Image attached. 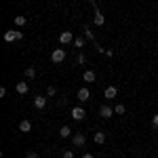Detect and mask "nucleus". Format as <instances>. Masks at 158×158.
Segmentation results:
<instances>
[{
    "label": "nucleus",
    "mask_w": 158,
    "mask_h": 158,
    "mask_svg": "<svg viewBox=\"0 0 158 158\" xmlns=\"http://www.w3.org/2000/svg\"><path fill=\"white\" fill-rule=\"evenodd\" d=\"M34 106H36L38 110H42L47 106V97H44V95H36V97H34Z\"/></svg>",
    "instance_id": "10"
},
{
    "label": "nucleus",
    "mask_w": 158,
    "mask_h": 158,
    "mask_svg": "<svg viewBox=\"0 0 158 158\" xmlns=\"http://www.w3.org/2000/svg\"><path fill=\"white\" fill-rule=\"evenodd\" d=\"M82 80H85V82H89V85H91V82H95V80H97V74L93 72V70H86V72L82 74Z\"/></svg>",
    "instance_id": "7"
},
{
    "label": "nucleus",
    "mask_w": 158,
    "mask_h": 158,
    "mask_svg": "<svg viewBox=\"0 0 158 158\" xmlns=\"http://www.w3.org/2000/svg\"><path fill=\"white\" fill-rule=\"evenodd\" d=\"M82 158H93V154H85V156H82Z\"/></svg>",
    "instance_id": "26"
},
{
    "label": "nucleus",
    "mask_w": 158,
    "mask_h": 158,
    "mask_svg": "<svg viewBox=\"0 0 158 158\" xmlns=\"http://www.w3.org/2000/svg\"><path fill=\"white\" fill-rule=\"evenodd\" d=\"M25 158H38V154H36V152H27V156H25Z\"/></svg>",
    "instance_id": "25"
},
{
    "label": "nucleus",
    "mask_w": 158,
    "mask_h": 158,
    "mask_svg": "<svg viewBox=\"0 0 158 158\" xmlns=\"http://www.w3.org/2000/svg\"><path fill=\"white\" fill-rule=\"evenodd\" d=\"M93 139H95L97 146H101V143H106V133H103V131H95V137H93Z\"/></svg>",
    "instance_id": "13"
},
{
    "label": "nucleus",
    "mask_w": 158,
    "mask_h": 158,
    "mask_svg": "<svg viewBox=\"0 0 158 158\" xmlns=\"http://www.w3.org/2000/svg\"><path fill=\"white\" fill-rule=\"evenodd\" d=\"M74 47H85V36L74 38Z\"/></svg>",
    "instance_id": "19"
},
{
    "label": "nucleus",
    "mask_w": 158,
    "mask_h": 158,
    "mask_svg": "<svg viewBox=\"0 0 158 158\" xmlns=\"http://www.w3.org/2000/svg\"><path fill=\"white\" fill-rule=\"evenodd\" d=\"M63 59H65V51L63 49H55L51 53V61L53 63H63Z\"/></svg>",
    "instance_id": "2"
},
{
    "label": "nucleus",
    "mask_w": 158,
    "mask_h": 158,
    "mask_svg": "<svg viewBox=\"0 0 158 158\" xmlns=\"http://www.w3.org/2000/svg\"><path fill=\"white\" fill-rule=\"evenodd\" d=\"M17 93H19V95H25V93H27V82H25V80L17 82Z\"/></svg>",
    "instance_id": "15"
},
{
    "label": "nucleus",
    "mask_w": 158,
    "mask_h": 158,
    "mask_svg": "<svg viewBox=\"0 0 158 158\" xmlns=\"http://www.w3.org/2000/svg\"><path fill=\"white\" fill-rule=\"evenodd\" d=\"M114 112H116V114H118V116H122V114H124V112H127V108H124V106H122V103H118V106H116V108H114Z\"/></svg>",
    "instance_id": "20"
},
{
    "label": "nucleus",
    "mask_w": 158,
    "mask_h": 158,
    "mask_svg": "<svg viewBox=\"0 0 158 158\" xmlns=\"http://www.w3.org/2000/svg\"><path fill=\"white\" fill-rule=\"evenodd\" d=\"M59 42L61 44H70V42H74V34L70 32V30H63L59 34Z\"/></svg>",
    "instance_id": "3"
},
{
    "label": "nucleus",
    "mask_w": 158,
    "mask_h": 158,
    "mask_svg": "<svg viewBox=\"0 0 158 158\" xmlns=\"http://www.w3.org/2000/svg\"><path fill=\"white\" fill-rule=\"evenodd\" d=\"M25 76H27L30 80H34V78H36V68H32V65H30V68L25 70Z\"/></svg>",
    "instance_id": "18"
},
{
    "label": "nucleus",
    "mask_w": 158,
    "mask_h": 158,
    "mask_svg": "<svg viewBox=\"0 0 158 158\" xmlns=\"http://www.w3.org/2000/svg\"><path fill=\"white\" fill-rule=\"evenodd\" d=\"M76 63H80V65H85V63H86V57L82 55V53H80L78 57H76Z\"/></svg>",
    "instance_id": "21"
},
{
    "label": "nucleus",
    "mask_w": 158,
    "mask_h": 158,
    "mask_svg": "<svg viewBox=\"0 0 158 158\" xmlns=\"http://www.w3.org/2000/svg\"><path fill=\"white\" fill-rule=\"evenodd\" d=\"M93 23L97 25V27H101V25L106 23V17H103V13L99 11V9H95V15H93Z\"/></svg>",
    "instance_id": "4"
},
{
    "label": "nucleus",
    "mask_w": 158,
    "mask_h": 158,
    "mask_svg": "<svg viewBox=\"0 0 158 158\" xmlns=\"http://www.w3.org/2000/svg\"><path fill=\"white\" fill-rule=\"evenodd\" d=\"M55 93H57V89H55V86H49V89H47V95H49V97H53Z\"/></svg>",
    "instance_id": "22"
},
{
    "label": "nucleus",
    "mask_w": 158,
    "mask_h": 158,
    "mask_svg": "<svg viewBox=\"0 0 158 158\" xmlns=\"http://www.w3.org/2000/svg\"><path fill=\"white\" fill-rule=\"evenodd\" d=\"M85 38H89V40H93V42H97V40H95V36H93V30H91L89 25H85Z\"/></svg>",
    "instance_id": "17"
},
{
    "label": "nucleus",
    "mask_w": 158,
    "mask_h": 158,
    "mask_svg": "<svg viewBox=\"0 0 158 158\" xmlns=\"http://www.w3.org/2000/svg\"><path fill=\"white\" fill-rule=\"evenodd\" d=\"M63 158H74V152L72 150H65V152H63Z\"/></svg>",
    "instance_id": "24"
},
{
    "label": "nucleus",
    "mask_w": 158,
    "mask_h": 158,
    "mask_svg": "<svg viewBox=\"0 0 158 158\" xmlns=\"http://www.w3.org/2000/svg\"><path fill=\"white\" fill-rule=\"evenodd\" d=\"M72 143H74L76 148H78V146H85V143H86V137H85L82 133H74V135H72Z\"/></svg>",
    "instance_id": "6"
},
{
    "label": "nucleus",
    "mask_w": 158,
    "mask_h": 158,
    "mask_svg": "<svg viewBox=\"0 0 158 158\" xmlns=\"http://www.w3.org/2000/svg\"><path fill=\"white\" fill-rule=\"evenodd\" d=\"M114 114H116V112L110 108V106H101V108H99V116H101V118H112Z\"/></svg>",
    "instance_id": "5"
},
{
    "label": "nucleus",
    "mask_w": 158,
    "mask_h": 158,
    "mask_svg": "<svg viewBox=\"0 0 158 158\" xmlns=\"http://www.w3.org/2000/svg\"><path fill=\"white\" fill-rule=\"evenodd\" d=\"M152 127L158 131V114H154V118H152Z\"/></svg>",
    "instance_id": "23"
},
{
    "label": "nucleus",
    "mask_w": 158,
    "mask_h": 158,
    "mask_svg": "<svg viewBox=\"0 0 158 158\" xmlns=\"http://www.w3.org/2000/svg\"><path fill=\"white\" fill-rule=\"evenodd\" d=\"M86 2H91V4H95V0H86Z\"/></svg>",
    "instance_id": "27"
},
{
    "label": "nucleus",
    "mask_w": 158,
    "mask_h": 158,
    "mask_svg": "<svg viewBox=\"0 0 158 158\" xmlns=\"http://www.w3.org/2000/svg\"><path fill=\"white\" fill-rule=\"evenodd\" d=\"M21 38H23V32H21V30H6V32H4V40H6V42L21 40Z\"/></svg>",
    "instance_id": "1"
},
{
    "label": "nucleus",
    "mask_w": 158,
    "mask_h": 158,
    "mask_svg": "<svg viewBox=\"0 0 158 158\" xmlns=\"http://www.w3.org/2000/svg\"><path fill=\"white\" fill-rule=\"evenodd\" d=\"M103 95H106V99H114L116 95H118V89H116V86H108Z\"/></svg>",
    "instance_id": "11"
},
{
    "label": "nucleus",
    "mask_w": 158,
    "mask_h": 158,
    "mask_svg": "<svg viewBox=\"0 0 158 158\" xmlns=\"http://www.w3.org/2000/svg\"><path fill=\"white\" fill-rule=\"evenodd\" d=\"M25 23H27V17H23V15H17V17H15V25H17V27H23Z\"/></svg>",
    "instance_id": "16"
},
{
    "label": "nucleus",
    "mask_w": 158,
    "mask_h": 158,
    "mask_svg": "<svg viewBox=\"0 0 158 158\" xmlns=\"http://www.w3.org/2000/svg\"><path fill=\"white\" fill-rule=\"evenodd\" d=\"M85 116H86V112L82 108H74L72 110V118L74 120H85Z\"/></svg>",
    "instance_id": "8"
},
{
    "label": "nucleus",
    "mask_w": 158,
    "mask_h": 158,
    "mask_svg": "<svg viewBox=\"0 0 158 158\" xmlns=\"http://www.w3.org/2000/svg\"><path fill=\"white\" fill-rule=\"evenodd\" d=\"M72 135H74L72 129H70V127H65V124L59 129V137H72Z\"/></svg>",
    "instance_id": "14"
},
{
    "label": "nucleus",
    "mask_w": 158,
    "mask_h": 158,
    "mask_svg": "<svg viewBox=\"0 0 158 158\" xmlns=\"http://www.w3.org/2000/svg\"><path fill=\"white\" fill-rule=\"evenodd\" d=\"M78 99H80V101H89V99H91V91H89L86 86L78 89Z\"/></svg>",
    "instance_id": "9"
},
{
    "label": "nucleus",
    "mask_w": 158,
    "mask_h": 158,
    "mask_svg": "<svg viewBox=\"0 0 158 158\" xmlns=\"http://www.w3.org/2000/svg\"><path fill=\"white\" fill-rule=\"evenodd\" d=\"M19 131H21V133H30V131H32V122L30 120H21L19 122Z\"/></svg>",
    "instance_id": "12"
}]
</instances>
